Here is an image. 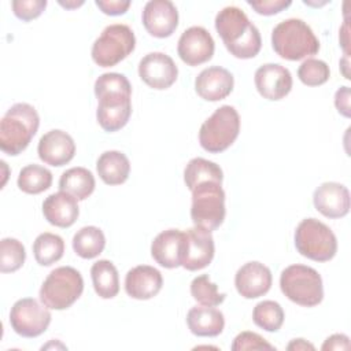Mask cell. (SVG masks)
Returning a JSON list of instances; mask_svg holds the SVG:
<instances>
[{
	"instance_id": "52a82bcc",
	"label": "cell",
	"mask_w": 351,
	"mask_h": 351,
	"mask_svg": "<svg viewBox=\"0 0 351 351\" xmlns=\"http://www.w3.org/2000/svg\"><path fill=\"white\" fill-rule=\"evenodd\" d=\"M240 132V115L233 106L217 108L200 126L199 143L203 149L218 154L229 148Z\"/></svg>"
},
{
	"instance_id": "603a6c76",
	"label": "cell",
	"mask_w": 351,
	"mask_h": 351,
	"mask_svg": "<svg viewBox=\"0 0 351 351\" xmlns=\"http://www.w3.org/2000/svg\"><path fill=\"white\" fill-rule=\"evenodd\" d=\"M78 200L64 191L49 195L43 203L44 218L53 226L70 228L80 215Z\"/></svg>"
},
{
	"instance_id": "8fae6325",
	"label": "cell",
	"mask_w": 351,
	"mask_h": 351,
	"mask_svg": "<svg viewBox=\"0 0 351 351\" xmlns=\"http://www.w3.org/2000/svg\"><path fill=\"white\" fill-rule=\"evenodd\" d=\"M51 311L45 304L33 298L16 300L10 311V325L22 337H37L51 324Z\"/></svg>"
},
{
	"instance_id": "d6a6232c",
	"label": "cell",
	"mask_w": 351,
	"mask_h": 351,
	"mask_svg": "<svg viewBox=\"0 0 351 351\" xmlns=\"http://www.w3.org/2000/svg\"><path fill=\"white\" fill-rule=\"evenodd\" d=\"M26 259L23 244L14 237H4L0 241V270L1 273H12L21 269Z\"/></svg>"
},
{
	"instance_id": "2e32d148",
	"label": "cell",
	"mask_w": 351,
	"mask_h": 351,
	"mask_svg": "<svg viewBox=\"0 0 351 351\" xmlns=\"http://www.w3.org/2000/svg\"><path fill=\"white\" fill-rule=\"evenodd\" d=\"M254 82L259 95L267 100H281L292 89L291 71L278 63H266L258 67Z\"/></svg>"
},
{
	"instance_id": "9a60e30c",
	"label": "cell",
	"mask_w": 351,
	"mask_h": 351,
	"mask_svg": "<svg viewBox=\"0 0 351 351\" xmlns=\"http://www.w3.org/2000/svg\"><path fill=\"white\" fill-rule=\"evenodd\" d=\"M145 30L158 38L169 37L178 26V11L170 0H149L143 8Z\"/></svg>"
},
{
	"instance_id": "8992f818",
	"label": "cell",
	"mask_w": 351,
	"mask_h": 351,
	"mask_svg": "<svg viewBox=\"0 0 351 351\" xmlns=\"http://www.w3.org/2000/svg\"><path fill=\"white\" fill-rule=\"evenodd\" d=\"M84 291L81 273L71 266L53 269L40 288V300L48 308L66 310L74 304Z\"/></svg>"
},
{
	"instance_id": "ba28073f",
	"label": "cell",
	"mask_w": 351,
	"mask_h": 351,
	"mask_svg": "<svg viewBox=\"0 0 351 351\" xmlns=\"http://www.w3.org/2000/svg\"><path fill=\"white\" fill-rule=\"evenodd\" d=\"M298 252L315 262L330 261L337 252V239L332 229L317 218H304L295 230Z\"/></svg>"
},
{
	"instance_id": "60d3db41",
	"label": "cell",
	"mask_w": 351,
	"mask_h": 351,
	"mask_svg": "<svg viewBox=\"0 0 351 351\" xmlns=\"http://www.w3.org/2000/svg\"><path fill=\"white\" fill-rule=\"evenodd\" d=\"M321 348L324 351H326V350H348L350 348V339H348L347 335L335 333L324 341Z\"/></svg>"
},
{
	"instance_id": "44dd1931",
	"label": "cell",
	"mask_w": 351,
	"mask_h": 351,
	"mask_svg": "<svg viewBox=\"0 0 351 351\" xmlns=\"http://www.w3.org/2000/svg\"><path fill=\"white\" fill-rule=\"evenodd\" d=\"M163 277L158 269L149 265H138L130 269L125 277L126 293L138 300H147L159 293Z\"/></svg>"
},
{
	"instance_id": "d4e9b609",
	"label": "cell",
	"mask_w": 351,
	"mask_h": 351,
	"mask_svg": "<svg viewBox=\"0 0 351 351\" xmlns=\"http://www.w3.org/2000/svg\"><path fill=\"white\" fill-rule=\"evenodd\" d=\"M96 170L104 184L119 185L123 184L129 177L130 162L121 151H106L99 156Z\"/></svg>"
},
{
	"instance_id": "f546056e",
	"label": "cell",
	"mask_w": 351,
	"mask_h": 351,
	"mask_svg": "<svg viewBox=\"0 0 351 351\" xmlns=\"http://www.w3.org/2000/svg\"><path fill=\"white\" fill-rule=\"evenodd\" d=\"M64 252V241L59 234L44 232L33 243V254L38 265L51 266L58 262Z\"/></svg>"
},
{
	"instance_id": "5bb4252c",
	"label": "cell",
	"mask_w": 351,
	"mask_h": 351,
	"mask_svg": "<svg viewBox=\"0 0 351 351\" xmlns=\"http://www.w3.org/2000/svg\"><path fill=\"white\" fill-rule=\"evenodd\" d=\"M138 75L148 86L162 90L176 82L178 69L167 53L149 52L138 63Z\"/></svg>"
},
{
	"instance_id": "8d00e7d4",
	"label": "cell",
	"mask_w": 351,
	"mask_h": 351,
	"mask_svg": "<svg viewBox=\"0 0 351 351\" xmlns=\"http://www.w3.org/2000/svg\"><path fill=\"white\" fill-rule=\"evenodd\" d=\"M11 7L16 18L27 22L43 14L47 7V0H14Z\"/></svg>"
},
{
	"instance_id": "f35d334b",
	"label": "cell",
	"mask_w": 351,
	"mask_h": 351,
	"mask_svg": "<svg viewBox=\"0 0 351 351\" xmlns=\"http://www.w3.org/2000/svg\"><path fill=\"white\" fill-rule=\"evenodd\" d=\"M96 5L107 15H122L128 11L130 1L129 0H96Z\"/></svg>"
},
{
	"instance_id": "e0dca14e",
	"label": "cell",
	"mask_w": 351,
	"mask_h": 351,
	"mask_svg": "<svg viewBox=\"0 0 351 351\" xmlns=\"http://www.w3.org/2000/svg\"><path fill=\"white\" fill-rule=\"evenodd\" d=\"M271 271L270 269L256 261L244 263L234 276V285L245 299H256L269 292L271 287Z\"/></svg>"
},
{
	"instance_id": "4316f807",
	"label": "cell",
	"mask_w": 351,
	"mask_h": 351,
	"mask_svg": "<svg viewBox=\"0 0 351 351\" xmlns=\"http://www.w3.org/2000/svg\"><path fill=\"white\" fill-rule=\"evenodd\" d=\"M92 282L96 293L103 299H112L119 292V274L111 261L100 259L90 267Z\"/></svg>"
},
{
	"instance_id": "30bf717a",
	"label": "cell",
	"mask_w": 351,
	"mask_h": 351,
	"mask_svg": "<svg viewBox=\"0 0 351 351\" xmlns=\"http://www.w3.org/2000/svg\"><path fill=\"white\" fill-rule=\"evenodd\" d=\"M136 47L133 30L125 23H112L103 29L92 45V59L100 67H111L123 60Z\"/></svg>"
},
{
	"instance_id": "ffe728a7",
	"label": "cell",
	"mask_w": 351,
	"mask_h": 351,
	"mask_svg": "<svg viewBox=\"0 0 351 351\" xmlns=\"http://www.w3.org/2000/svg\"><path fill=\"white\" fill-rule=\"evenodd\" d=\"M234 78L232 73L221 66H211L199 73L195 80L196 93L207 101H218L230 95Z\"/></svg>"
},
{
	"instance_id": "ab89813d",
	"label": "cell",
	"mask_w": 351,
	"mask_h": 351,
	"mask_svg": "<svg viewBox=\"0 0 351 351\" xmlns=\"http://www.w3.org/2000/svg\"><path fill=\"white\" fill-rule=\"evenodd\" d=\"M335 106L341 115L347 118L350 117V88L348 86H341L336 90Z\"/></svg>"
},
{
	"instance_id": "9c48e42d",
	"label": "cell",
	"mask_w": 351,
	"mask_h": 351,
	"mask_svg": "<svg viewBox=\"0 0 351 351\" xmlns=\"http://www.w3.org/2000/svg\"><path fill=\"white\" fill-rule=\"evenodd\" d=\"M191 218L195 226L215 230L225 219V191L221 182L206 181L197 184L192 191Z\"/></svg>"
},
{
	"instance_id": "74e56055",
	"label": "cell",
	"mask_w": 351,
	"mask_h": 351,
	"mask_svg": "<svg viewBox=\"0 0 351 351\" xmlns=\"http://www.w3.org/2000/svg\"><path fill=\"white\" fill-rule=\"evenodd\" d=\"M261 15H274L288 8L292 3L291 0H261V1H247Z\"/></svg>"
},
{
	"instance_id": "4dcf8cb0",
	"label": "cell",
	"mask_w": 351,
	"mask_h": 351,
	"mask_svg": "<svg viewBox=\"0 0 351 351\" xmlns=\"http://www.w3.org/2000/svg\"><path fill=\"white\" fill-rule=\"evenodd\" d=\"M52 184V173L40 165H27L21 169L18 176V186L22 192L37 195L47 191Z\"/></svg>"
},
{
	"instance_id": "f1b7e54d",
	"label": "cell",
	"mask_w": 351,
	"mask_h": 351,
	"mask_svg": "<svg viewBox=\"0 0 351 351\" xmlns=\"http://www.w3.org/2000/svg\"><path fill=\"white\" fill-rule=\"evenodd\" d=\"M104 247L106 236L97 226H84L73 236V250L84 259L96 258L103 252Z\"/></svg>"
},
{
	"instance_id": "7c38bea8",
	"label": "cell",
	"mask_w": 351,
	"mask_h": 351,
	"mask_svg": "<svg viewBox=\"0 0 351 351\" xmlns=\"http://www.w3.org/2000/svg\"><path fill=\"white\" fill-rule=\"evenodd\" d=\"M215 51V43L210 32L202 26H191L182 32L177 52L188 66H199L208 62Z\"/></svg>"
},
{
	"instance_id": "484cf974",
	"label": "cell",
	"mask_w": 351,
	"mask_h": 351,
	"mask_svg": "<svg viewBox=\"0 0 351 351\" xmlns=\"http://www.w3.org/2000/svg\"><path fill=\"white\" fill-rule=\"evenodd\" d=\"M96 181L90 170L85 167H71L66 170L59 180L60 191L74 196L77 200H85L95 191Z\"/></svg>"
},
{
	"instance_id": "277c9868",
	"label": "cell",
	"mask_w": 351,
	"mask_h": 351,
	"mask_svg": "<svg viewBox=\"0 0 351 351\" xmlns=\"http://www.w3.org/2000/svg\"><path fill=\"white\" fill-rule=\"evenodd\" d=\"M97 97L96 118L106 132L122 129L132 115V88L118 84L106 82L95 88Z\"/></svg>"
},
{
	"instance_id": "e575fe53",
	"label": "cell",
	"mask_w": 351,
	"mask_h": 351,
	"mask_svg": "<svg viewBox=\"0 0 351 351\" xmlns=\"http://www.w3.org/2000/svg\"><path fill=\"white\" fill-rule=\"evenodd\" d=\"M299 80L307 86H318L325 84L330 77V70L326 62L321 59L307 58L298 69Z\"/></svg>"
},
{
	"instance_id": "ac0fdd59",
	"label": "cell",
	"mask_w": 351,
	"mask_h": 351,
	"mask_svg": "<svg viewBox=\"0 0 351 351\" xmlns=\"http://www.w3.org/2000/svg\"><path fill=\"white\" fill-rule=\"evenodd\" d=\"M313 203L326 218H341L350 211V192L340 182L326 181L315 188Z\"/></svg>"
},
{
	"instance_id": "d590c367",
	"label": "cell",
	"mask_w": 351,
	"mask_h": 351,
	"mask_svg": "<svg viewBox=\"0 0 351 351\" xmlns=\"http://www.w3.org/2000/svg\"><path fill=\"white\" fill-rule=\"evenodd\" d=\"M233 351H247V350H276V347L267 343L261 335L255 332H241L239 333L230 346Z\"/></svg>"
},
{
	"instance_id": "3957f363",
	"label": "cell",
	"mask_w": 351,
	"mask_h": 351,
	"mask_svg": "<svg viewBox=\"0 0 351 351\" xmlns=\"http://www.w3.org/2000/svg\"><path fill=\"white\" fill-rule=\"evenodd\" d=\"M271 47L282 59L300 60L315 55L319 51V41L304 21L288 18L274 26Z\"/></svg>"
},
{
	"instance_id": "cb8c5ba5",
	"label": "cell",
	"mask_w": 351,
	"mask_h": 351,
	"mask_svg": "<svg viewBox=\"0 0 351 351\" xmlns=\"http://www.w3.org/2000/svg\"><path fill=\"white\" fill-rule=\"evenodd\" d=\"M186 324L195 336L214 337L222 333L225 317L214 306H195L186 314Z\"/></svg>"
},
{
	"instance_id": "7bdbcfd3",
	"label": "cell",
	"mask_w": 351,
	"mask_h": 351,
	"mask_svg": "<svg viewBox=\"0 0 351 351\" xmlns=\"http://www.w3.org/2000/svg\"><path fill=\"white\" fill-rule=\"evenodd\" d=\"M59 4L60 5H63V7H66V8H75V7H80V5H82L84 4V1L81 0V1H66V3H63V1H59Z\"/></svg>"
},
{
	"instance_id": "7402d4cb",
	"label": "cell",
	"mask_w": 351,
	"mask_h": 351,
	"mask_svg": "<svg viewBox=\"0 0 351 351\" xmlns=\"http://www.w3.org/2000/svg\"><path fill=\"white\" fill-rule=\"evenodd\" d=\"M185 233L180 229L160 232L151 244V255L160 266L174 269L182 265Z\"/></svg>"
},
{
	"instance_id": "5b68a950",
	"label": "cell",
	"mask_w": 351,
	"mask_h": 351,
	"mask_svg": "<svg viewBox=\"0 0 351 351\" xmlns=\"http://www.w3.org/2000/svg\"><path fill=\"white\" fill-rule=\"evenodd\" d=\"M280 288L293 303L314 307L324 299V287L319 273L306 265H291L281 271Z\"/></svg>"
},
{
	"instance_id": "836d02e7",
	"label": "cell",
	"mask_w": 351,
	"mask_h": 351,
	"mask_svg": "<svg viewBox=\"0 0 351 351\" xmlns=\"http://www.w3.org/2000/svg\"><path fill=\"white\" fill-rule=\"evenodd\" d=\"M191 295L202 306H218L221 304L226 293H219L217 284H214L207 274L195 277L191 282Z\"/></svg>"
},
{
	"instance_id": "7a4b0ae2",
	"label": "cell",
	"mask_w": 351,
	"mask_h": 351,
	"mask_svg": "<svg viewBox=\"0 0 351 351\" xmlns=\"http://www.w3.org/2000/svg\"><path fill=\"white\" fill-rule=\"evenodd\" d=\"M40 126L37 110L29 103H15L0 121V148L8 155H19L30 144Z\"/></svg>"
},
{
	"instance_id": "1f68e13d",
	"label": "cell",
	"mask_w": 351,
	"mask_h": 351,
	"mask_svg": "<svg viewBox=\"0 0 351 351\" xmlns=\"http://www.w3.org/2000/svg\"><path fill=\"white\" fill-rule=\"evenodd\" d=\"M284 310L274 300H262L252 310V321L266 332H277L284 324Z\"/></svg>"
},
{
	"instance_id": "83f0119b",
	"label": "cell",
	"mask_w": 351,
	"mask_h": 351,
	"mask_svg": "<svg viewBox=\"0 0 351 351\" xmlns=\"http://www.w3.org/2000/svg\"><path fill=\"white\" fill-rule=\"evenodd\" d=\"M223 173L219 165L204 158L191 159L184 169V181L189 191H192L197 184L206 181H217L222 184Z\"/></svg>"
},
{
	"instance_id": "d6986e66",
	"label": "cell",
	"mask_w": 351,
	"mask_h": 351,
	"mask_svg": "<svg viewBox=\"0 0 351 351\" xmlns=\"http://www.w3.org/2000/svg\"><path fill=\"white\" fill-rule=\"evenodd\" d=\"M37 152L44 163L60 167L74 158L75 143L67 132L53 129L40 138Z\"/></svg>"
},
{
	"instance_id": "4fadbf2b",
	"label": "cell",
	"mask_w": 351,
	"mask_h": 351,
	"mask_svg": "<svg viewBox=\"0 0 351 351\" xmlns=\"http://www.w3.org/2000/svg\"><path fill=\"white\" fill-rule=\"evenodd\" d=\"M184 241L182 267L195 271L208 266L214 258L215 245L210 230L200 226L186 229Z\"/></svg>"
},
{
	"instance_id": "b9f144b4",
	"label": "cell",
	"mask_w": 351,
	"mask_h": 351,
	"mask_svg": "<svg viewBox=\"0 0 351 351\" xmlns=\"http://www.w3.org/2000/svg\"><path fill=\"white\" fill-rule=\"evenodd\" d=\"M287 350H295V351H300V350H315V347L308 343L307 340L304 339H293L288 346H287Z\"/></svg>"
},
{
	"instance_id": "6da1fadb",
	"label": "cell",
	"mask_w": 351,
	"mask_h": 351,
	"mask_svg": "<svg viewBox=\"0 0 351 351\" xmlns=\"http://www.w3.org/2000/svg\"><path fill=\"white\" fill-rule=\"evenodd\" d=\"M215 29L233 56L250 59L259 53L262 47L261 33L241 8L236 5L223 7L215 16Z\"/></svg>"
}]
</instances>
